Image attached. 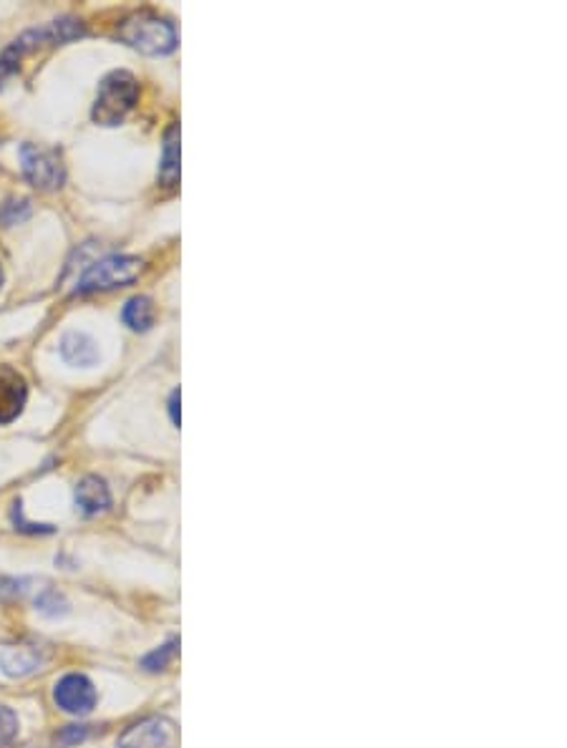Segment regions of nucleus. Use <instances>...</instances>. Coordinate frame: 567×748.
Returning <instances> with one entry per match:
<instances>
[{
  "label": "nucleus",
  "instance_id": "nucleus-1",
  "mask_svg": "<svg viewBox=\"0 0 567 748\" xmlns=\"http://www.w3.org/2000/svg\"><path fill=\"white\" fill-rule=\"evenodd\" d=\"M116 39L124 41L134 51L147 56H165L177 49V31L167 18H159L149 11L124 18L116 29Z\"/></svg>",
  "mask_w": 567,
  "mask_h": 748
},
{
  "label": "nucleus",
  "instance_id": "nucleus-2",
  "mask_svg": "<svg viewBox=\"0 0 567 748\" xmlns=\"http://www.w3.org/2000/svg\"><path fill=\"white\" fill-rule=\"evenodd\" d=\"M139 98V84L129 71H112L102 78L92 109V119L102 126H119Z\"/></svg>",
  "mask_w": 567,
  "mask_h": 748
},
{
  "label": "nucleus",
  "instance_id": "nucleus-3",
  "mask_svg": "<svg viewBox=\"0 0 567 748\" xmlns=\"http://www.w3.org/2000/svg\"><path fill=\"white\" fill-rule=\"evenodd\" d=\"M76 35H81V25L76 21H71V18H63V21H53L41 25V29L23 33L21 39H15L11 46L3 51V56H0V86L6 84L8 76L15 74L18 63H21L25 53L39 51V46H43V43H63L76 39Z\"/></svg>",
  "mask_w": 567,
  "mask_h": 748
},
{
  "label": "nucleus",
  "instance_id": "nucleus-4",
  "mask_svg": "<svg viewBox=\"0 0 567 748\" xmlns=\"http://www.w3.org/2000/svg\"><path fill=\"white\" fill-rule=\"evenodd\" d=\"M141 260L132 255H112L98 260V263L88 265V270L81 275L76 285V293H98V291H112V287L129 285L137 281L141 273Z\"/></svg>",
  "mask_w": 567,
  "mask_h": 748
},
{
  "label": "nucleus",
  "instance_id": "nucleus-5",
  "mask_svg": "<svg viewBox=\"0 0 567 748\" xmlns=\"http://www.w3.org/2000/svg\"><path fill=\"white\" fill-rule=\"evenodd\" d=\"M23 175L33 187L39 189H59L63 185V165L53 149L35 147V144H23L21 149Z\"/></svg>",
  "mask_w": 567,
  "mask_h": 748
},
{
  "label": "nucleus",
  "instance_id": "nucleus-6",
  "mask_svg": "<svg viewBox=\"0 0 567 748\" xmlns=\"http://www.w3.org/2000/svg\"><path fill=\"white\" fill-rule=\"evenodd\" d=\"M96 688L94 683L81 673H69L53 688V700L61 710L71 716H88L96 708Z\"/></svg>",
  "mask_w": 567,
  "mask_h": 748
},
{
  "label": "nucleus",
  "instance_id": "nucleus-7",
  "mask_svg": "<svg viewBox=\"0 0 567 748\" xmlns=\"http://www.w3.org/2000/svg\"><path fill=\"white\" fill-rule=\"evenodd\" d=\"M116 748H177V728L167 718H147L126 728Z\"/></svg>",
  "mask_w": 567,
  "mask_h": 748
},
{
  "label": "nucleus",
  "instance_id": "nucleus-8",
  "mask_svg": "<svg viewBox=\"0 0 567 748\" xmlns=\"http://www.w3.org/2000/svg\"><path fill=\"white\" fill-rule=\"evenodd\" d=\"M25 401H29L25 378L11 366H0V426L21 417Z\"/></svg>",
  "mask_w": 567,
  "mask_h": 748
},
{
  "label": "nucleus",
  "instance_id": "nucleus-9",
  "mask_svg": "<svg viewBox=\"0 0 567 748\" xmlns=\"http://www.w3.org/2000/svg\"><path fill=\"white\" fill-rule=\"evenodd\" d=\"M46 663V653L35 645H11L0 653V668L11 678H25Z\"/></svg>",
  "mask_w": 567,
  "mask_h": 748
},
{
  "label": "nucleus",
  "instance_id": "nucleus-10",
  "mask_svg": "<svg viewBox=\"0 0 567 748\" xmlns=\"http://www.w3.org/2000/svg\"><path fill=\"white\" fill-rule=\"evenodd\" d=\"M76 507L84 512L86 517L104 515L112 507V492L102 476H84L76 484Z\"/></svg>",
  "mask_w": 567,
  "mask_h": 748
},
{
  "label": "nucleus",
  "instance_id": "nucleus-11",
  "mask_svg": "<svg viewBox=\"0 0 567 748\" xmlns=\"http://www.w3.org/2000/svg\"><path fill=\"white\" fill-rule=\"evenodd\" d=\"M61 358L66 360L69 366L92 368L98 364V348L86 333L69 330L66 336L61 338Z\"/></svg>",
  "mask_w": 567,
  "mask_h": 748
},
{
  "label": "nucleus",
  "instance_id": "nucleus-12",
  "mask_svg": "<svg viewBox=\"0 0 567 748\" xmlns=\"http://www.w3.org/2000/svg\"><path fill=\"white\" fill-rule=\"evenodd\" d=\"M159 177L167 187H175L179 179V126L172 124L165 134V157H161Z\"/></svg>",
  "mask_w": 567,
  "mask_h": 748
},
{
  "label": "nucleus",
  "instance_id": "nucleus-13",
  "mask_svg": "<svg viewBox=\"0 0 567 748\" xmlns=\"http://www.w3.org/2000/svg\"><path fill=\"white\" fill-rule=\"evenodd\" d=\"M122 318L132 330H149L151 323H155V305H151L149 297L144 295L132 297V301L124 305Z\"/></svg>",
  "mask_w": 567,
  "mask_h": 748
},
{
  "label": "nucleus",
  "instance_id": "nucleus-14",
  "mask_svg": "<svg viewBox=\"0 0 567 748\" xmlns=\"http://www.w3.org/2000/svg\"><path fill=\"white\" fill-rule=\"evenodd\" d=\"M177 647H179V640H169L167 645H161V647H157V651H151L149 655H144L141 668L149 671V673L167 671L177 657Z\"/></svg>",
  "mask_w": 567,
  "mask_h": 748
},
{
  "label": "nucleus",
  "instance_id": "nucleus-15",
  "mask_svg": "<svg viewBox=\"0 0 567 748\" xmlns=\"http://www.w3.org/2000/svg\"><path fill=\"white\" fill-rule=\"evenodd\" d=\"M35 608L39 612H43L46 618H59V615H66L69 612V602L63 600V594H59L56 590H46L39 594V600H35Z\"/></svg>",
  "mask_w": 567,
  "mask_h": 748
},
{
  "label": "nucleus",
  "instance_id": "nucleus-16",
  "mask_svg": "<svg viewBox=\"0 0 567 748\" xmlns=\"http://www.w3.org/2000/svg\"><path fill=\"white\" fill-rule=\"evenodd\" d=\"M18 731H21V720L11 708L0 706V748L11 746L18 738Z\"/></svg>",
  "mask_w": 567,
  "mask_h": 748
},
{
  "label": "nucleus",
  "instance_id": "nucleus-17",
  "mask_svg": "<svg viewBox=\"0 0 567 748\" xmlns=\"http://www.w3.org/2000/svg\"><path fill=\"white\" fill-rule=\"evenodd\" d=\"M88 736V728L86 726H66L63 731L56 736V744L59 746H76L84 741Z\"/></svg>",
  "mask_w": 567,
  "mask_h": 748
},
{
  "label": "nucleus",
  "instance_id": "nucleus-18",
  "mask_svg": "<svg viewBox=\"0 0 567 748\" xmlns=\"http://www.w3.org/2000/svg\"><path fill=\"white\" fill-rule=\"evenodd\" d=\"M23 580H0V594L8 592V594H21L25 588H23Z\"/></svg>",
  "mask_w": 567,
  "mask_h": 748
},
{
  "label": "nucleus",
  "instance_id": "nucleus-19",
  "mask_svg": "<svg viewBox=\"0 0 567 748\" xmlns=\"http://www.w3.org/2000/svg\"><path fill=\"white\" fill-rule=\"evenodd\" d=\"M169 417H172V423L179 429V389H175L172 396H169Z\"/></svg>",
  "mask_w": 567,
  "mask_h": 748
},
{
  "label": "nucleus",
  "instance_id": "nucleus-20",
  "mask_svg": "<svg viewBox=\"0 0 567 748\" xmlns=\"http://www.w3.org/2000/svg\"><path fill=\"white\" fill-rule=\"evenodd\" d=\"M0 285H3V267H0Z\"/></svg>",
  "mask_w": 567,
  "mask_h": 748
}]
</instances>
